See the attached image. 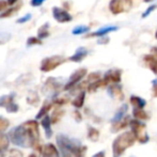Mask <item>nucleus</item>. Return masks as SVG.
I'll list each match as a JSON object with an SVG mask.
<instances>
[{
	"mask_svg": "<svg viewBox=\"0 0 157 157\" xmlns=\"http://www.w3.org/2000/svg\"><path fill=\"white\" fill-rule=\"evenodd\" d=\"M11 142L24 149L36 147L40 140L39 124L35 120L23 123L10 132Z\"/></svg>",
	"mask_w": 157,
	"mask_h": 157,
	"instance_id": "obj_1",
	"label": "nucleus"
},
{
	"mask_svg": "<svg viewBox=\"0 0 157 157\" xmlns=\"http://www.w3.org/2000/svg\"><path fill=\"white\" fill-rule=\"evenodd\" d=\"M59 153L61 157H82L87 152V147L79 141L72 139L64 134H59L56 137Z\"/></svg>",
	"mask_w": 157,
	"mask_h": 157,
	"instance_id": "obj_2",
	"label": "nucleus"
},
{
	"mask_svg": "<svg viewBox=\"0 0 157 157\" xmlns=\"http://www.w3.org/2000/svg\"><path fill=\"white\" fill-rule=\"evenodd\" d=\"M136 142V138L132 132H124L117 136L112 143V156L121 157L125 151L132 147Z\"/></svg>",
	"mask_w": 157,
	"mask_h": 157,
	"instance_id": "obj_3",
	"label": "nucleus"
},
{
	"mask_svg": "<svg viewBox=\"0 0 157 157\" xmlns=\"http://www.w3.org/2000/svg\"><path fill=\"white\" fill-rule=\"evenodd\" d=\"M128 126L130 127V132L136 138V141H139L143 144L149 142L150 137L147 132V125L142 123V121L137 120V119H130Z\"/></svg>",
	"mask_w": 157,
	"mask_h": 157,
	"instance_id": "obj_4",
	"label": "nucleus"
},
{
	"mask_svg": "<svg viewBox=\"0 0 157 157\" xmlns=\"http://www.w3.org/2000/svg\"><path fill=\"white\" fill-rule=\"evenodd\" d=\"M64 61H65V59H64L62 56H58V55H56V56L47 57V58H45V59L42 60L40 70L44 73L52 72V71L56 70L58 66H60Z\"/></svg>",
	"mask_w": 157,
	"mask_h": 157,
	"instance_id": "obj_5",
	"label": "nucleus"
},
{
	"mask_svg": "<svg viewBox=\"0 0 157 157\" xmlns=\"http://www.w3.org/2000/svg\"><path fill=\"white\" fill-rule=\"evenodd\" d=\"M14 98H15L14 93L0 96V107L6 108V110L9 113H15V112H17L19 107L14 101Z\"/></svg>",
	"mask_w": 157,
	"mask_h": 157,
	"instance_id": "obj_6",
	"label": "nucleus"
},
{
	"mask_svg": "<svg viewBox=\"0 0 157 157\" xmlns=\"http://www.w3.org/2000/svg\"><path fill=\"white\" fill-rule=\"evenodd\" d=\"M86 75H87V68H85V67L75 71V72L71 75L68 81L65 83V86H64V90L67 91V90H71L74 87H76V86L82 80V78H85Z\"/></svg>",
	"mask_w": 157,
	"mask_h": 157,
	"instance_id": "obj_7",
	"label": "nucleus"
},
{
	"mask_svg": "<svg viewBox=\"0 0 157 157\" xmlns=\"http://www.w3.org/2000/svg\"><path fill=\"white\" fill-rule=\"evenodd\" d=\"M52 16H54V18L56 19L58 23H61V24L70 23L73 19L72 15H71L67 11L64 10V9L58 8V6H54V8H52Z\"/></svg>",
	"mask_w": 157,
	"mask_h": 157,
	"instance_id": "obj_8",
	"label": "nucleus"
},
{
	"mask_svg": "<svg viewBox=\"0 0 157 157\" xmlns=\"http://www.w3.org/2000/svg\"><path fill=\"white\" fill-rule=\"evenodd\" d=\"M121 77H122V71L120 70H109L104 75L103 81L105 86H108L109 83H120Z\"/></svg>",
	"mask_w": 157,
	"mask_h": 157,
	"instance_id": "obj_9",
	"label": "nucleus"
},
{
	"mask_svg": "<svg viewBox=\"0 0 157 157\" xmlns=\"http://www.w3.org/2000/svg\"><path fill=\"white\" fill-rule=\"evenodd\" d=\"M40 152H41L43 157H60V153L57 150V147L52 143H47L44 144L42 147H40Z\"/></svg>",
	"mask_w": 157,
	"mask_h": 157,
	"instance_id": "obj_10",
	"label": "nucleus"
},
{
	"mask_svg": "<svg viewBox=\"0 0 157 157\" xmlns=\"http://www.w3.org/2000/svg\"><path fill=\"white\" fill-rule=\"evenodd\" d=\"M108 93L110 94L111 97H113V98L120 99V101L124 99V94H123V91H122V87H121L119 83H113V85L109 86V87H108Z\"/></svg>",
	"mask_w": 157,
	"mask_h": 157,
	"instance_id": "obj_11",
	"label": "nucleus"
},
{
	"mask_svg": "<svg viewBox=\"0 0 157 157\" xmlns=\"http://www.w3.org/2000/svg\"><path fill=\"white\" fill-rule=\"evenodd\" d=\"M118 29H119V28L116 27V26H107V27L99 28L98 30L92 32L91 34L88 35V37H101V36H105V35H107L108 33L114 32V31H117Z\"/></svg>",
	"mask_w": 157,
	"mask_h": 157,
	"instance_id": "obj_12",
	"label": "nucleus"
},
{
	"mask_svg": "<svg viewBox=\"0 0 157 157\" xmlns=\"http://www.w3.org/2000/svg\"><path fill=\"white\" fill-rule=\"evenodd\" d=\"M88 56V50L85 47H79L76 49V52H74L73 56H71L68 58V60L72 61V62H81L86 57Z\"/></svg>",
	"mask_w": 157,
	"mask_h": 157,
	"instance_id": "obj_13",
	"label": "nucleus"
},
{
	"mask_svg": "<svg viewBox=\"0 0 157 157\" xmlns=\"http://www.w3.org/2000/svg\"><path fill=\"white\" fill-rule=\"evenodd\" d=\"M129 120H130L129 116H125L122 120L118 121V122L112 123L111 132H120V130H122V129H125V128L128 126V124H129Z\"/></svg>",
	"mask_w": 157,
	"mask_h": 157,
	"instance_id": "obj_14",
	"label": "nucleus"
},
{
	"mask_svg": "<svg viewBox=\"0 0 157 157\" xmlns=\"http://www.w3.org/2000/svg\"><path fill=\"white\" fill-rule=\"evenodd\" d=\"M42 126H43L44 130H45V136L47 139L52 138V121H50V117L48 114L44 116L42 118Z\"/></svg>",
	"mask_w": 157,
	"mask_h": 157,
	"instance_id": "obj_15",
	"label": "nucleus"
},
{
	"mask_svg": "<svg viewBox=\"0 0 157 157\" xmlns=\"http://www.w3.org/2000/svg\"><path fill=\"white\" fill-rule=\"evenodd\" d=\"M132 117H134V119L140 121H147L151 119V116L143 108H134L132 109Z\"/></svg>",
	"mask_w": 157,
	"mask_h": 157,
	"instance_id": "obj_16",
	"label": "nucleus"
},
{
	"mask_svg": "<svg viewBox=\"0 0 157 157\" xmlns=\"http://www.w3.org/2000/svg\"><path fill=\"white\" fill-rule=\"evenodd\" d=\"M109 9L112 14H120L124 11L122 0H111L109 3Z\"/></svg>",
	"mask_w": 157,
	"mask_h": 157,
	"instance_id": "obj_17",
	"label": "nucleus"
},
{
	"mask_svg": "<svg viewBox=\"0 0 157 157\" xmlns=\"http://www.w3.org/2000/svg\"><path fill=\"white\" fill-rule=\"evenodd\" d=\"M59 88H60V83L57 81L56 78H48L45 82V87H44L43 90H46V91H58Z\"/></svg>",
	"mask_w": 157,
	"mask_h": 157,
	"instance_id": "obj_18",
	"label": "nucleus"
},
{
	"mask_svg": "<svg viewBox=\"0 0 157 157\" xmlns=\"http://www.w3.org/2000/svg\"><path fill=\"white\" fill-rule=\"evenodd\" d=\"M129 101L134 108H144L145 105H147V101L142 97L137 96V95H132Z\"/></svg>",
	"mask_w": 157,
	"mask_h": 157,
	"instance_id": "obj_19",
	"label": "nucleus"
},
{
	"mask_svg": "<svg viewBox=\"0 0 157 157\" xmlns=\"http://www.w3.org/2000/svg\"><path fill=\"white\" fill-rule=\"evenodd\" d=\"M127 110H128V106L126 105V104H123V105L119 108L118 111L116 112V114H114L113 118H112L111 123L118 122V121L122 120V119L126 116V113H127Z\"/></svg>",
	"mask_w": 157,
	"mask_h": 157,
	"instance_id": "obj_20",
	"label": "nucleus"
},
{
	"mask_svg": "<svg viewBox=\"0 0 157 157\" xmlns=\"http://www.w3.org/2000/svg\"><path fill=\"white\" fill-rule=\"evenodd\" d=\"M85 98H86V91H80L78 93L75 99L72 101V105L74 106L76 109H79V108H82L83 104H85Z\"/></svg>",
	"mask_w": 157,
	"mask_h": 157,
	"instance_id": "obj_21",
	"label": "nucleus"
},
{
	"mask_svg": "<svg viewBox=\"0 0 157 157\" xmlns=\"http://www.w3.org/2000/svg\"><path fill=\"white\" fill-rule=\"evenodd\" d=\"M144 61L149 64V67L152 70L154 74H157V58L151 55H147L144 57Z\"/></svg>",
	"mask_w": 157,
	"mask_h": 157,
	"instance_id": "obj_22",
	"label": "nucleus"
},
{
	"mask_svg": "<svg viewBox=\"0 0 157 157\" xmlns=\"http://www.w3.org/2000/svg\"><path fill=\"white\" fill-rule=\"evenodd\" d=\"M49 24L46 23L44 24L43 26H41L40 27V29L37 30V35L36 36L39 37V39L43 40V39H46V37L49 36Z\"/></svg>",
	"mask_w": 157,
	"mask_h": 157,
	"instance_id": "obj_23",
	"label": "nucleus"
},
{
	"mask_svg": "<svg viewBox=\"0 0 157 157\" xmlns=\"http://www.w3.org/2000/svg\"><path fill=\"white\" fill-rule=\"evenodd\" d=\"M99 135H101V132H99V130L97 128L93 127V126L88 127V138H89V140L96 142L99 139Z\"/></svg>",
	"mask_w": 157,
	"mask_h": 157,
	"instance_id": "obj_24",
	"label": "nucleus"
},
{
	"mask_svg": "<svg viewBox=\"0 0 157 157\" xmlns=\"http://www.w3.org/2000/svg\"><path fill=\"white\" fill-rule=\"evenodd\" d=\"M52 106H54V105H52V101H46V103L42 106V108L40 109V111L37 112V114H36V117H35V118H36V119H42L44 116H46V114L48 113V111L52 109Z\"/></svg>",
	"mask_w": 157,
	"mask_h": 157,
	"instance_id": "obj_25",
	"label": "nucleus"
},
{
	"mask_svg": "<svg viewBox=\"0 0 157 157\" xmlns=\"http://www.w3.org/2000/svg\"><path fill=\"white\" fill-rule=\"evenodd\" d=\"M64 110L61 109L60 107H58L57 109L54 110V112H52V118H50V121H52V124H55V123H58L59 121L62 119V117L64 116Z\"/></svg>",
	"mask_w": 157,
	"mask_h": 157,
	"instance_id": "obj_26",
	"label": "nucleus"
},
{
	"mask_svg": "<svg viewBox=\"0 0 157 157\" xmlns=\"http://www.w3.org/2000/svg\"><path fill=\"white\" fill-rule=\"evenodd\" d=\"M101 87H105V83H104L103 79L99 78V79H97V80L93 81V82H90L89 85H88L87 89H88V91L91 93V92H95L98 88H101Z\"/></svg>",
	"mask_w": 157,
	"mask_h": 157,
	"instance_id": "obj_27",
	"label": "nucleus"
},
{
	"mask_svg": "<svg viewBox=\"0 0 157 157\" xmlns=\"http://www.w3.org/2000/svg\"><path fill=\"white\" fill-rule=\"evenodd\" d=\"M9 144H10V139L6 135L0 132V150L4 151V150H8Z\"/></svg>",
	"mask_w": 157,
	"mask_h": 157,
	"instance_id": "obj_28",
	"label": "nucleus"
},
{
	"mask_svg": "<svg viewBox=\"0 0 157 157\" xmlns=\"http://www.w3.org/2000/svg\"><path fill=\"white\" fill-rule=\"evenodd\" d=\"M39 101H40V97L36 92H33V91L30 92L29 95L27 96V103L32 106H35L39 104Z\"/></svg>",
	"mask_w": 157,
	"mask_h": 157,
	"instance_id": "obj_29",
	"label": "nucleus"
},
{
	"mask_svg": "<svg viewBox=\"0 0 157 157\" xmlns=\"http://www.w3.org/2000/svg\"><path fill=\"white\" fill-rule=\"evenodd\" d=\"M90 31V27L88 26H77L73 29L72 33L74 35H80V34H85V33Z\"/></svg>",
	"mask_w": 157,
	"mask_h": 157,
	"instance_id": "obj_30",
	"label": "nucleus"
},
{
	"mask_svg": "<svg viewBox=\"0 0 157 157\" xmlns=\"http://www.w3.org/2000/svg\"><path fill=\"white\" fill-rule=\"evenodd\" d=\"M17 10H18V6H11V8L8 9V10L4 9L3 12L0 14V18H6V17L12 16L14 13L17 12Z\"/></svg>",
	"mask_w": 157,
	"mask_h": 157,
	"instance_id": "obj_31",
	"label": "nucleus"
},
{
	"mask_svg": "<svg viewBox=\"0 0 157 157\" xmlns=\"http://www.w3.org/2000/svg\"><path fill=\"white\" fill-rule=\"evenodd\" d=\"M33 45H42V40L37 36H30L27 40V46H33Z\"/></svg>",
	"mask_w": 157,
	"mask_h": 157,
	"instance_id": "obj_32",
	"label": "nucleus"
},
{
	"mask_svg": "<svg viewBox=\"0 0 157 157\" xmlns=\"http://www.w3.org/2000/svg\"><path fill=\"white\" fill-rule=\"evenodd\" d=\"M10 126V122L3 117H0V132H3Z\"/></svg>",
	"mask_w": 157,
	"mask_h": 157,
	"instance_id": "obj_33",
	"label": "nucleus"
},
{
	"mask_svg": "<svg viewBox=\"0 0 157 157\" xmlns=\"http://www.w3.org/2000/svg\"><path fill=\"white\" fill-rule=\"evenodd\" d=\"M101 78V74H99L98 72H95V73H91V74L88 76V80L86 81L87 82V85H89L90 82H93V81L97 80V79Z\"/></svg>",
	"mask_w": 157,
	"mask_h": 157,
	"instance_id": "obj_34",
	"label": "nucleus"
},
{
	"mask_svg": "<svg viewBox=\"0 0 157 157\" xmlns=\"http://www.w3.org/2000/svg\"><path fill=\"white\" fill-rule=\"evenodd\" d=\"M68 101V99L67 98H56V99H54L52 101V105H56V106H58V107H60V106H62L64 105V104H66Z\"/></svg>",
	"mask_w": 157,
	"mask_h": 157,
	"instance_id": "obj_35",
	"label": "nucleus"
},
{
	"mask_svg": "<svg viewBox=\"0 0 157 157\" xmlns=\"http://www.w3.org/2000/svg\"><path fill=\"white\" fill-rule=\"evenodd\" d=\"M9 157H24L23 153L21 151L16 149H12L10 150V153H9Z\"/></svg>",
	"mask_w": 157,
	"mask_h": 157,
	"instance_id": "obj_36",
	"label": "nucleus"
},
{
	"mask_svg": "<svg viewBox=\"0 0 157 157\" xmlns=\"http://www.w3.org/2000/svg\"><path fill=\"white\" fill-rule=\"evenodd\" d=\"M31 17H32V15L30 14V13H28V14H26L25 16H23V17H21V18L17 19L16 23L17 24H25V23H27L28 21H30Z\"/></svg>",
	"mask_w": 157,
	"mask_h": 157,
	"instance_id": "obj_37",
	"label": "nucleus"
},
{
	"mask_svg": "<svg viewBox=\"0 0 157 157\" xmlns=\"http://www.w3.org/2000/svg\"><path fill=\"white\" fill-rule=\"evenodd\" d=\"M156 8H157V4H152L151 6H149V8H147V10L142 14V18H145V17L149 16V15L151 14V13L153 12V11L155 10Z\"/></svg>",
	"mask_w": 157,
	"mask_h": 157,
	"instance_id": "obj_38",
	"label": "nucleus"
},
{
	"mask_svg": "<svg viewBox=\"0 0 157 157\" xmlns=\"http://www.w3.org/2000/svg\"><path fill=\"white\" fill-rule=\"evenodd\" d=\"M74 119L76 120V122H81L82 121V114L79 112L78 109H76L74 111Z\"/></svg>",
	"mask_w": 157,
	"mask_h": 157,
	"instance_id": "obj_39",
	"label": "nucleus"
},
{
	"mask_svg": "<svg viewBox=\"0 0 157 157\" xmlns=\"http://www.w3.org/2000/svg\"><path fill=\"white\" fill-rule=\"evenodd\" d=\"M152 92H153V96L154 97H157V79H154L152 81Z\"/></svg>",
	"mask_w": 157,
	"mask_h": 157,
	"instance_id": "obj_40",
	"label": "nucleus"
},
{
	"mask_svg": "<svg viewBox=\"0 0 157 157\" xmlns=\"http://www.w3.org/2000/svg\"><path fill=\"white\" fill-rule=\"evenodd\" d=\"M44 1H45V0H31L30 4H31L32 6H34V8H36V6H42V4L44 3Z\"/></svg>",
	"mask_w": 157,
	"mask_h": 157,
	"instance_id": "obj_41",
	"label": "nucleus"
},
{
	"mask_svg": "<svg viewBox=\"0 0 157 157\" xmlns=\"http://www.w3.org/2000/svg\"><path fill=\"white\" fill-rule=\"evenodd\" d=\"M6 6H8V3H6V0H0V12L3 11L6 8Z\"/></svg>",
	"mask_w": 157,
	"mask_h": 157,
	"instance_id": "obj_42",
	"label": "nucleus"
},
{
	"mask_svg": "<svg viewBox=\"0 0 157 157\" xmlns=\"http://www.w3.org/2000/svg\"><path fill=\"white\" fill-rule=\"evenodd\" d=\"M92 157H106V153H105V151H101V152H98V153L94 154Z\"/></svg>",
	"mask_w": 157,
	"mask_h": 157,
	"instance_id": "obj_43",
	"label": "nucleus"
},
{
	"mask_svg": "<svg viewBox=\"0 0 157 157\" xmlns=\"http://www.w3.org/2000/svg\"><path fill=\"white\" fill-rule=\"evenodd\" d=\"M6 3H8L9 6H14V4L18 1V0H6Z\"/></svg>",
	"mask_w": 157,
	"mask_h": 157,
	"instance_id": "obj_44",
	"label": "nucleus"
},
{
	"mask_svg": "<svg viewBox=\"0 0 157 157\" xmlns=\"http://www.w3.org/2000/svg\"><path fill=\"white\" fill-rule=\"evenodd\" d=\"M109 42V39L108 37H105L103 40H98V44H105V43H108Z\"/></svg>",
	"mask_w": 157,
	"mask_h": 157,
	"instance_id": "obj_45",
	"label": "nucleus"
},
{
	"mask_svg": "<svg viewBox=\"0 0 157 157\" xmlns=\"http://www.w3.org/2000/svg\"><path fill=\"white\" fill-rule=\"evenodd\" d=\"M152 52H155V55H156V58H157V48H156V47H154L153 49H152Z\"/></svg>",
	"mask_w": 157,
	"mask_h": 157,
	"instance_id": "obj_46",
	"label": "nucleus"
},
{
	"mask_svg": "<svg viewBox=\"0 0 157 157\" xmlns=\"http://www.w3.org/2000/svg\"><path fill=\"white\" fill-rule=\"evenodd\" d=\"M152 1H155V0H144V2H147V3H149V2H152Z\"/></svg>",
	"mask_w": 157,
	"mask_h": 157,
	"instance_id": "obj_47",
	"label": "nucleus"
},
{
	"mask_svg": "<svg viewBox=\"0 0 157 157\" xmlns=\"http://www.w3.org/2000/svg\"><path fill=\"white\" fill-rule=\"evenodd\" d=\"M29 157H37V156L35 155V154H30V155H29Z\"/></svg>",
	"mask_w": 157,
	"mask_h": 157,
	"instance_id": "obj_48",
	"label": "nucleus"
},
{
	"mask_svg": "<svg viewBox=\"0 0 157 157\" xmlns=\"http://www.w3.org/2000/svg\"><path fill=\"white\" fill-rule=\"evenodd\" d=\"M0 157H3V154H2V152H1V150H0Z\"/></svg>",
	"mask_w": 157,
	"mask_h": 157,
	"instance_id": "obj_49",
	"label": "nucleus"
},
{
	"mask_svg": "<svg viewBox=\"0 0 157 157\" xmlns=\"http://www.w3.org/2000/svg\"><path fill=\"white\" fill-rule=\"evenodd\" d=\"M155 36H156V39H157V31H156V34H155Z\"/></svg>",
	"mask_w": 157,
	"mask_h": 157,
	"instance_id": "obj_50",
	"label": "nucleus"
},
{
	"mask_svg": "<svg viewBox=\"0 0 157 157\" xmlns=\"http://www.w3.org/2000/svg\"><path fill=\"white\" fill-rule=\"evenodd\" d=\"M82 157H83V156H82Z\"/></svg>",
	"mask_w": 157,
	"mask_h": 157,
	"instance_id": "obj_51",
	"label": "nucleus"
}]
</instances>
